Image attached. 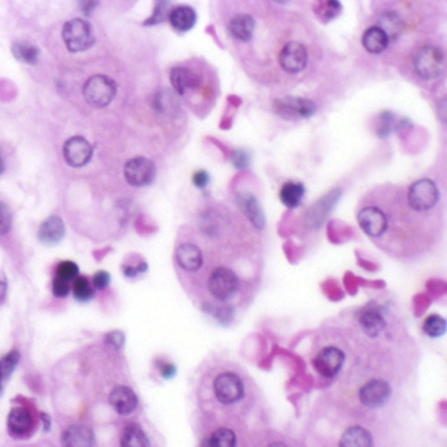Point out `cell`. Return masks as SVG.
<instances>
[{
  "mask_svg": "<svg viewBox=\"0 0 447 447\" xmlns=\"http://www.w3.org/2000/svg\"><path fill=\"white\" fill-rule=\"evenodd\" d=\"M406 201L411 209L416 212H426L437 206L439 201V189L433 180L419 179L409 186Z\"/></svg>",
  "mask_w": 447,
  "mask_h": 447,
  "instance_id": "cell-5",
  "label": "cell"
},
{
  "mask_svg": "<svg viewBox=\"0 0 447 447\" xmlns=\"http://www.w3.org/2000/svg\"><path fill=\"white\" fill-rule=\"evenodd\" d=\"M305 195L306 188L302 182H285L280 190L281 202L289 209H295L302 204Z\"/></svg>",
  "mask_w": 447,
  "mask_h": 447,
  "instance_id": "cell-26",
  "label": "cell"
},
{
  "mask_svg": "<svg viewBox=\"0 0 447 447\" xmlns=\"http://www.w3.org/2000/svg\"><path fill=\"white\" fill-rule=\"evenodd\" d=\"M105 342L112 349L120 350L124 347L125 336L120 331H113V332H109L108 335L105 336Z\"/></svg>",
  "mask_w": 447,
  "mask_h": 447,
  "instance_id": "cell-38",
  "label": "cell"
},
{
  "mask_svg": "<svg viewBox=\"0 0 447 447\" xmlns=\"http://www.w3.org/2000/svg\"><path fill=\"white\" fill-rule=\"evenodd\" d=\"M358 322L364 335L369 338H378L386 329V319L378 308H364L358 318Z\"/></svg>",
  "mask_w": 447,
  "mask_h": 447,
  "instance_id": "cell-17",
  "label": "cell"
},
{
  "mask_svg": "<svg viewBox=\"0 0 447 447\" xmlns=\"http://www.w3.org/2000/svg\"><path fill=\"white\" fill-rule=\"evenodd\" d=\"M6 169V162H4V156H3V153L0 150V175L4 172Z\"/></svg>",
  "mask_w": 447,
  "mask_h": 447,
  "instance_id": "cell-46",
  "label": "cell"
},
{
  "mask_svg": "<svg viewBox=\"0 0 447 447\" xmlns=\"http://www.w3.org/2000/svg\"><path fill=\"white\" fill-rule=\"evenodd\" d=\"M281 69L287 74H299L306 69L308 53L306 46L301 42H287L279 54Z\"/></svg>",
  "mask_w": 447,
  "mask_h": 447,
  "instance_id": "cell-10",
  "label": "cell"
},
{
  "mask_svg": "<svg viewBox=\"0 0 447 447\" xmlns=\"http://www.w3.org/2000/svg\"><path fill=\"white\" fill-rule=\"evenodd\" d=\"M210 176L206 171H197L196 173L193 175V184L196 185L197 188H206L209 185Z\"/></svg>",
  "mask_w": 447,
  "mask_h": 447,
  "instance_id": "cell-41",
  "label": "cell"
},
{
  "mask_svg": "<svg viewBox=\"0 0 447 447\" xmlns=\"http://www.w3.org/2000/svg\"><path fill=\"white\" fill-rule=\"evenodd\" d=\"M92 146L83 137H71L63 144V157L66 163L74 168L84 167L92 157Z\"/></svg>",
  "mask_w": 447,
  "mask_h": 447,
  "instance_id": "cell-13",
  "label": "cell"
},
{
  "mask_svg": "<svg viewBox=\"0 0 447 447\" xmlns=\"http://www.w3.org/2000/svg\"><path fill=\"white\" fill-rule=\"evenodd\" d=\"M392 389L384 379H370L358 391L360 402L367 408H379L390 399Z\"/></svg>",
  "mask_w": 447,
  "mask_h": 447,
  "instance_id": "cell-12",
  "label": "cell"
},
{
  "mask_svg": "<svg viewBox=\"0 0 447 447\" xmlns=\"http://www.w3.org/2000/svg\"><path fill=\"white\" fill-rule=\"evenodd\" d=\"M72 293L74 296L80 301V302H87L94 298L95 295V289L92 283L87 280L85 277H76L72 283Z\"/></svg>",
  "mask_w": 447,
  "mask_h": 447,
  "instance_id": "cell-31",
  "label": "cell"
},
{
  "mask_svg": "<svg viewBox=\"0 0 447 447\" xmlns=\"http://www.w3.org/2000/svg\"><path fill=\"white\" fill-rule=\"evenodd\" d=\"M109 403L118 415L127 416L137 409L138 397L131 389L126 386H117L109 395Z\"/></svg>",
  "mask_w": 447,
  "mask_h": 447,
  "instance_id": "cell-15",
  "label": "cell"
},
{
  "mask_svg": "<svg viewBox=\"0 0 447 447\" xmlns=\"http://www.w3.org/2000/svg\"><path fill=\"white\" fill-rule=\"evenodd\" d=\"M377 27H379L387 34L390 41L391 40L395 41L400 37V34L404 30V21L396 12L389 11V12L380 14V17L378 19Z\"/></svg>",
  "mask_w": 447,
  "mask_h": 447,
  "instance_id": "cell-28",
  "label": "cell"
},
{
  "mask_svg": "<svg viewBox=\"0 0 447 447\" xmlns=\"http://www.w3.org/2000/svg\"><path fill=\"white\" fill-rule=\"evenodd\" d=\"M120 447H151V444L138 424H129L121 434Z\"/></svg>",
  "mask_w": 447,
  "mask_h": 447,
  "instance_id": "cell-27",
  "label": "cell"
},
{
  "mask_svg": "<svg viewBox=\"0 0 447 447\" xmlns=\"http://www.w3.org/2000/svg\"><path fill=\"white\" fill-rule=\"evenodd\" d=\"M175 259L177 265L188 273H195L204 265V253L192 243L180 244L175 253Z\"/></svg>",
  "mask_w": 447,
  "mask_h": 447,
  "instance_id": "cell-14",
  "label": "cell"
},
{
  "mask_svg": "<svg viewBox=\"0 0 447 447\" xmlns=\"http://www.w3.org/2000/svg\"><path fill=\"white\" fill-rule=\"evenodd\" d=\"M3 382H4V380L0 378V392H1V389H3Z\"/></svg>",
  "mask_w": 447,
  "mask_h": 447,
  "instance_id": "cell-48",
  "label": "cell"
},
{
  "mask_svg": "<svg viewBox=\"0 0 447 447\" xmlns=\"http://www.w3.org/2000/svg\"><path fill=\"white\" fill-rule=\"evenodd\" d=\"M254 28H256V21L251 14H239L234 16L227 25L230 36L234 40L241 42L251 41Z\"/></svg>",
  "mask_w": 447,
  "mask_h": 447,
  "instance_id": "cell-20",
  "label": "cell"
},
{
  "mask_svg": "<svg viewBox=\"0 0 447 447\" xmlns=\"http://www.w3.org/2000/svg\"><path fill=\"white\" fill-rule=\"evenodd\" d=\"M235 199L240 210L247 215L252 224L256 226V228H264L265 217L257 198L248 192H243L237 195Z\"/></svg>",
  "mask_w": 447,
  "mask_h": 447,
  "instance_id": "cell-21",
  "label": "cell"
},
{
  "mask_svg": "<svg viewBox=\"0 0 447 447\" xmlns=\"http://www.w3.org/2000/svg\"><path fill=\"white\" fill-rule=\"evenodd\" d=\"M173 373H175V367H173L172 364H164L163 366H162V374H163V377H172V375H173Z\"/></svg>",
  "mask_w": 447,
  "mask_h": 447,
  "instance_id": "cell-44",
  "label": "cell"
},
{
  "mask_svg": "<svg viewBox=\"0 0 447 447\" xmlns=\"http://www.w3.org/2000/svg\"><path fill=\"white\" fill-rule=\"evenodd\" d=\"M7 428L14 437H25L33 429L32 413L24 406H14L8 413Z\"/></svg>",
  "mask_w": 447,
  "mask_h": 447,
  "instance_id": "cell-18",
  "label": "cell"
},
{
  "mask_svg": "<svg viewBox=\"0 0 447 447\" xmlns=\"http://www.w3.org/2000/svg\"><path fill=\"white\" fill-rule=\"evenodd\" d=\"M62 447H94V433L84 425H71L61 437Z\"/></svg>",
  "mask_w": 447,
  "mask_h": 447,
  "instance_id": "cell-19",
  "label": "cell"
},
{
  "mask_svg": "<svg viewBox=\"0 0 447 447\" xmlns=\"http://www.w3.org/2000/svg\"><path fill=\"white\" fill-rule=\"evenodd\" d=\"M206 289L217 302L228 303L235 299V296H238L240 280L238 274L231 268L218 266L210 273Z\"/></svg>",
  "mask_w": 447,
  "mask_h": 447,
  "instance_id": "cell-2",
  "label": "cell"
},
{
  "mask_svg": "<svg viewBox=\"0 0 447 447\" xmlns=\"http://www.w3.org/2000/svg\"><path fill=\"white\" fill-rule=\"evenodd\" d=\"M413 69L422 80H437L446 69V58L441 47L426 45L419 47L413 56Z\"/></svg>",
  "mask_w": 447,
  "mask_h": 447,
  "instance_id": "cell-1",
  "label": "cell"
},
{
  "mask_svg": "<svg viewBox=\"0 0 447 447\" xmlns=\"http://www.w3.org/2000/svg\"><path fill=\"white\" fill-rule=\"evenodd\" d=\"M373 435L360 425L348 428L338 441V447H373Z\"/></svg>",
  "mask_w": 447,
  "mask_h": 447,
  "instance_id": "cell-24",
  "label": "cell"
},
{
  "mask_svg": "<svg viewBox=\"0 0 447 447\" xmlns=\"http://www.w3.org/2000/svg\"><path fill=\"white\" fill-rule=\"evenodd\" d=\"M6 295H7V279L4 273L0 272V303L4 301Z\"/></svg>",
  "mask_w": 447,
  "mask_h": 447,
  "instance_id": "cell-43",
  "label": "cell"
},
{
  "mask_svg": "<svg viewBox=\"0 0 447 447\" xmlns=\"http://www.w3.org/2000/svg\"><path fill=\"white\" fill-rule=\"evenodd\" d=\"M273 111L283 120L298 121V120H306L312 117L318 111V107L309 98L286 96V98L274 100Z\"/></svg>",
  "mask_w": 447,
  "mask_h": 447,
  "instance_id": "cell-7",
  "label": "cell"
},
{
  "mask_svg": "<svg viewBox=\"0 0 447 447\" xmlns=\"http://www.w3.org/2000/svg\"><path fill=\"white\" fill-rule=\"evenodd\" d=\"M12 226V214L10 208L0 202V235H6Z\"/></svg>",
  "mask_w": 447,
  "mask_h": 447,
  "instance_id": "cell-37",
  "label": "cell"
},
{
  "mask_svg": "<svg viewBox=\"0 0 447 447\" xmlns=\"http://www.w3.org/2000/svg\"><path fill=\"white\" fill-rule=\"evenodd\" d=\"M65 231L63 221L56 215H52L40 226L39 240L45 246H56L65 238Z\"/></svg>",
  "mask_w": 447,
  "mask_h": 447,
  "instance_id": "cell-22",
  "label": "cell"
},
{
  "mask_svg": "<svg viewBox=\"0 0 447 447\" xmlns=\"http://www.w3.org/2000/svg\"><path fill=\"white\" fill-rule=\"evenodd\" d=\"M344 362H345V354L337 347L323 348L312 361L315 370L322 377L328 379L335 378L342 370Z\"/></svg>",
  "mask_w": 447,
  "mask_h": 447,
  "instance_id": "cell-11",
  "label": "cell"
},
{
  "mask_svg": "<svg viewBox=\"0 0 447 447\" xmlns=\"http://www.w3.org/2000/svg\"><path fill=\"white\" fill-rule=\"evenodd\" d=\"M168 20L172 28L180 33H185L195 28L197 23V12L189 6H179L168 14Z\"/></svg>",
  "mask_w": 447,
  "mask_h": 447,
  "instance_id": "cell-23",
  "label": "cell"
},
{
  "mask_svg": "<svg viewBox=\"0 0 447 447\" xmlns=\"http://www.w3.org/2000/svg\"><path fill=\"white\" fill-rule=\"evenodd\" d=\"M124 175L126 182L131 186H146L154 182L156 167L153 160L143 156H137L126 162Z\"/></svg>",
  "mask_w": 447,
  "mask_h": 447,
  "instance_id": "cell-9",
  "label": "cell"
},
{
  "mask_svg": "<svg viewBox=\"0 0 447 447\" xmlns=\"http://www.w3.org/2000/svg\"><path fill=\"white\" fill-rule=\"evenodd\" d=\"M109 282H111V274L105 270H100L94 276L92 286L95 290H104L105 287H108Z\"/></svg>",
  "mask_w": 447,
  "mask_h": 447,
  "instance_id": "cell-39",
  "label": "cell"
},
{
  "mask_svg": "<svg viewBox=\"0 0 447 447\" xmlns=\"http://www.w3.org/2000/svg\"><path fill=\"white\" fill-rule=\"evenodd\" d=\"M209 447H237V434L228 428H218L210 435Z\"/></svg>",
  "mask_w": 447,
  "mask_h": 447,
  "instance_id": "cell-30",
  "label": "cell"
},
{
  "mask_svg": "<svg viewBox=\"0 0 447 447\" xmlns=\"http://www.w3.org/2000/svg\"><path fill=\"white\" fill-rule=\"evenodd\" d=\"M20 361V353L17 350H11L4 357L0 358V378L6 380L14 373V367Z\"/></svg>",
  "mask_w": 447,
  "mask_h": 447,
  "instance_id": "cell-33",
  "label": "cell"
},
{
  "mask_svg": "<svg viewBox=\"0 0 447 447\" xmlns=\"http://www.w3.org/2000/svg\"><path fill=\"white\" fill-rule=\"evenodd\" d=\"M78 274H79V268L72 261H62L56 268V279L61 280L70 282L75 280Z\"/></svg>",
  "mask_w": 447,
  "mask_h": 447,
  "instance_id": "cell-34",
  "label": "cell"
},
{
  "mask_svg": "<svg viewBox=\"0 0 447 447\" xmlns=\"http://www.w3.org/2000/svg\"><path fill=\"white\" fill-rule=\"evenodd\" d=\"M172 88L177 95H185L189 89H197L201 85V76L186 67H173L169 72Z\"/></svg>",
  "mask_w": 447,
  "mask_h": 447,
  "instance_id": "cell-16",
  "label": "cell"
},
{
  "mask_svg": "<svg viewBox=\"0 0 447 447\" xmlns=\"http://www.w3.org/2000/svg\"><path fill=\"white\" fill-rule=\"evenodd\" d=\"M42 424H43V429L47 432L50 429V417L46 413L41 415Z\"/></svg>",
  "mask_w": 447,
  "mask_h": 447,
  "instance_id": "cell-45",
  "label": "cell"
},
{
  "mask_svg": "<svg viewBox=\"0 0 447 447\" xmlns=\"http://www.w3.org/2000/svg\"><path fill=\"white\" fill-rule=\"evenodd\" d=\"M268 447H287L285 444H282V442H273V444H270L269 446Z\"/></svg>",
  "mask_w": 447,
  "mask_h": 447,
  "instance_id": "cell-47",
  "label": "cell"
},
{
  "mask_svg": "<svg viewBox=\"0 0 447 447\" xmlns=\"http://www.w3.org/2000/svg\"><path fill=\"white\" fill-rule=\"evenodd\" d=\"M14 58L28 65H36L40 56V50L36 45L27 41H16L12 45Z\"/></svg>",
  "mask_w": 447,
  "mask_h": 447,
  "instance_id": "cell-29",
  "label": "cell"
},
{
  "mask_svg": "<svg viewBox=\"0 0 447 447\" xmlns=\"http://www.w3.org/2000/svg\"><path fill=\"white\" fill-rule=\"evenodd\" d=\"M422 329H424L425 335H428L432 338L441 337L446 332V320L439 315H430L424 322Z\"/></svg>",
  "mask_w": 447,
  "mask_h": 447,
  "instance_id": "cell-32",
  "label": "cell"
},
{
  "mask_svg": "<svg viewBox=\"0 0 447 447\" xmlns=\"http://www.w3.org/2000/svg\"><path fill=\"white\" fill-rule=\"evenodd\" d=\"M62 39L71 53L88 50L96 41L92 25L83 19L67 21L62 29Z\"/></svg>",
  "mask_w": 447,
  "mask_h": 447,
  "instance_id": "cell-4",
  "label": "cell"
},
{
  "mask_svg": "<svg viewBox=\"0 0 447 447\" xmlns=\"http://www.w3.org/2000/svg\"><path fill=\"white\" fill-rule=\"evenodd\" d=\"M70 293V282L61 280V279H54L53 281V294L58 298H65Z\"/></svg>",
  "mask_w": 447,
  "mask_h": 447,
  "instance_id": "cell-40",
  "label": "cell"
},
{
  "mask_svg": "<svg viewBox=\"0 0 447 447\" xmlns=\"http://www.w3.org/2000/svg\"><path fill=\"white\" fill-rule=\"evenodd\" d=\"M212 392L221 404H237L246 395L244 379L238 371L222 370L212 379Z\"/></svg>",
  "mask_w": 447,
  "mask_h": 447,
  "instance_id": "cell-3",
  "label": "cell"
},
{
  "mask_svg": "<svg viewBox=\"0 0 447 447\" xmlns=\"http://www.w3.org/2000/svg\"><path fill=\"white\" fill-rule=\"evenodd\" d=\"M116 94L117 84L114 83L112 78L105 75H95L84 84V98L95 108L108 107L116 98Z\"/></svg>",
  "mask_w": 447,
  "mask_h": 447,
  "instance_id": "cell-6",
  "label": "cell"
},
{
  "mask_svg": "<svg viewBox=\"0 0 447 447\" xmlns=\"http://www.w3.org/2000/svg\"><path fill=\"white\" fill-rule=\"evenodd\" d=\"M357 221L369 238H382L389 230V217L378 206H366L360 210Z\"/></svg>",
  "mask_w": 447,
  "mask_h": 447,
  "instance_id": "cell-8",
  "label": "cell"
},
{
  "mask_svg": "<svg viewBox=\"0 0 447 447\" xmlns=\"http://www.w3.org/2000/svg\"><path fill=\"white\" fill-rule=\"evenodd\" d=\"M167 12L168 3H166V1H159V3H156L154 14H153V16H151L150 19H147V20L144 21V25H155V24H160V23H163V21L166 20V17H167Z\"/></svg>",
  "mask_w": 447,
  "mask_h": 447,
  "instance_id": "cell-36",
  "label": "cell"
},
{
  "mask_svg": "<svg viewBox=\"0 0 447 447\" xmlns=\"http://www.w3.org/2000/svg\"><path fill=\"white\" fill-rule=\"evenodd\" d=\"M232 163H234V166L237 168L247 167L248 163H250L248 154L244 153V151H235L232 154Z\"/></svg>",
  "mask_w": 447,
  "mask_h": 447,
  "instance_id": "cell-42",
  "label": "cell"
},
{
  "mask_svg": "<svg viewBox=\"0 0 447 447\" xmlns=\"http://www.w3.org/2000/svg\"><path fill=\"white\" fill-rule=\"evenodd\" d=\"M361 41H362L364 50L371 54L383 53L390 45V40H389L387 34L377 25L366 29L362 34Z\"/></svg>",
  "mask_w": 447,
  "mask_h": 447,
  "instance_id": "cell-25",
  "label": "cell"
},
{
  "mask_svg": "<svg viewBox=\"0 0 447 447\" xmlns=\"http://www.w3.org/2000/svg\"><path fill=\"white\" fill-rule=\"evenodd\" d=\"M341 11H342V7L338 1H335V0L334 1H323L319 16L325 21H331L341 14Z\"/></svg>",
  "mask_w": 447,
  "mask_h": 447,
  "instance_id": "cell-35",
  "label": "cell"
}]
</instances>
